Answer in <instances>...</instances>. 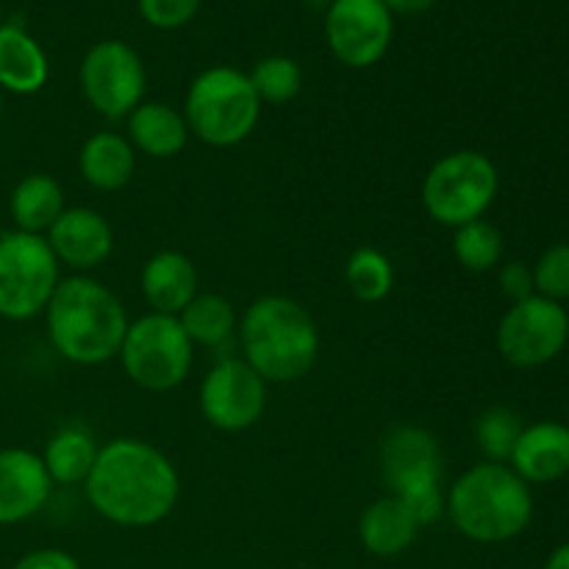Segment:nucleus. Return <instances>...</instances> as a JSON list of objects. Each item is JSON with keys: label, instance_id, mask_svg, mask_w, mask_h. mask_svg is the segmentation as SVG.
Instances as JSON below:
<instances>
[{"label": "nucleus", "instance_id": "obj_1", "mask_svg": "<svg viewBox=\"0 0 569 569\" xmlns=\"http://www.w3.org/2000/svg\"><path fill=\"white\" fill-rule=\"evenodd\" d=\"M87 500L120 528H150L172 515L181 495L176 465L144 439L120 437L100 448L87 483Z\"/></svg>", "mask_w": 569, "mask_h": 569}, {"label": "nucleus", "instance_id": "obj_2", "mask_svg": "<svg viewBox=\"0 0 569 569\" xmlns=\"http://www.w3.org/2000/svg\"><path fill=\"white\" fill-rule=\"evenodd\" d=\"M50 345L81 367L117 359L128 331L126 306L106 283L89 276L61 278L44 309Z\"/></svg>", "mask_w": 569, "mask_h": 569}, {"label": "nucleus", "instance_id": "obj_3", "mask_svg": "<svg viewBox=\"0 0 569 569\" xmlns=\"http://www.w3.org/2000/svg\"><path fill=\"white\" fill-rule=\"evenodd\" d=\"M242 359L267 383H292L309 376L320 356V331L303 303L264 295L239 320Z\"/></svg>", "mask_w": 569, "mask_h": 569}, {"label": "nucleus", "instance_id": "obj_4", "mask_svg": "<svg viewBox=\"0 0 569 569\" xmlns=\"http://www.w3.org/2000/svg\"><path fill=\"white\" fill-rule=\"evenodd\" d=\"M445 511L461 537L500 545L531 526L533 495L511 467L483 461L456 478L445 495Z\"/></svg>", "mask_w": 569, "mask_h": 569}, {"label": "nucleus", "instance_id": "obj_5", "mask_svg": "<svg viewBox=\"0 0 569 569\" xmlns=\"http://www.w3.org/2000/svg\"><path fill=\"white\" fill-rule=\"evenodd\" d=\"M183 117L189 133H194L200 142L211 148H233L259 126L261 100L248 72L217 64L189 83Z\"/></svg>", "mask_w": 569, "mask_h": 569}, {"label": "nucleus", "instance_id": "obj_6", "mask_svg": "<svg viewBox=\"0 0 569 569\" xmlns=\"http://www.w3.org/2000/svg\"><path fill=\"white\" fill-rule=\"evenodd\" d=\"M381 470L389 495L398 498L420 526H431L445 511L442 448L426 428L398 426L381 445Z\"/></svg>", "mask_w": 569, "mask_h": 569}, {"label": "nucleus", "instance_id": "obj_7", "mask_svg": "<svg viewBox=\"0 0 569 569\" xmlns=\"http://www.w3.org/2000/svg\"><path fill=\"white\" fill-rule=\"evenodd\" d=\"M500 176L489 156L478 150H453L433 161L422 178V206L445 228H461L483 220L498 198Z\"/></svg>", "mask_w": 569, "mask_h": 569}, {"label": "nucleus", "instance_id": "obj_8", "mask_svg": "<svg viewBox=\"0 0 569 569\" xmlns=\"http://www.w3.org/2000/svg\"><path fill=\"white\" fill-rule=\"evenodd\" d=\"M117 359L126 376L148 392H170L187 381L192 370L194 345L172 315H150L128 322L126 339Z\"/></svg>", "mask_w": 569, "mask_h": 569}, {"label": "nucleus", "instance_id": "obj_9", "mask_svg": "<svg viewBox=\"0 0 569 569\" xmlns=\"http://www.w3.org/2000/svg\"><path fill=\"white\" fill-rule=\"evenodd\" d=\"M61 281V264L39 233H0V317L11 322L33 320L44 315L56 287Z\"/></svg>", "mask_w": 569, "mask_h": 569}, {"label": "nucleus", "instance_id": "obj_10", "mask_svg": "<svg viewBox=\"0 0 569 569\" xmlns=\"http://www.w3.org/2000/svg\"><path fill=\"white\" fill-rule=\"evenodd\" d=\"M81 92L106 120H126L144 100L148 70L137 50L120 39L92 44L81 61Z\"/></svg>", "mask_w": 569, "mask_h": 569}, {"label": "nucleus", "instance_id": "obj_11", "mask_svg": "<svg viewBox=\"0 0 569 569\" xmlns=\"http://www.w3.org/2000/svg\"><path fill=\"white\" fill-rule=\"evenodd\" d=\"M569 339V315L556 300L531 295L511 303L498 326V350L509 365L531 370L553 361Z\"/></svg>", "mask_w": 569, "mask_h": 569}, {"label": "nucleus", "instance_id": "obj_12", "mask_svg": "<svg viewBox=\"0 0 569 569\" xmlns=\"http://www.w3.org/2000/svg\"><path fill=\"white\" fill-rule=\"evenodd\" d=\"M200 411L217 431L253 428L267 411V381L244 359H220L200 381Z\"/></svg>", "mask_w": 569, "mask_h": 569}, {"label": "nucleus", "instance_id": "obj_13", "mask_svg": "<svg viewBox=\"0 0 569 569\" xmlns=\"http://www.w3.org/2000/svg\"><path fill=\"white\" fill-rule=\"evenodd\" d=\"M395 17L383 0H333L326 14V39L345 67L365 70L387 56Z\"/></svg>", "mask_w": 569, "mask_h": 569}, {"label": "nucleus", "instance_id": "obj_14", "mask_svg": "<svg viewBox=\"0 0 569 569\" xmlns=\"http://www.w3.org/2000/svg\"><path fill=\"white\" fill-rule=\"evenodd\" d=\"M44 239L59 264L70 267L78 276H87L94 267L106 264L114 250V231H111L109 220L89 206L61 211Z\"/></svg>", "mask_w": 569, "mask_h": 569}, {"label": "nucleus", "instance_id": "obj_15", "mask_svg": "<svg viewBox=\"0 0 569 569\" xmlns=\"http://www.w3.org/2000/svg\"><path fill=\"white\" fill-rule=\"evenodd\" d=\"M53 492L42 456L26 448L0 450V526H17L44 509Z\"/></svg>", "mask_w": 569, "mask_h": 569}, {"label": "nucleus", "instance_id": "obj_16", "mask_svg": "<svg viewBox=\"0 0 569 569\" xmlns=\"http://www.w3.org/2000/svg\"><path fill=\"white\" fill-rule=\"evenodd\" d=\"M526 483H553L569 472V428L561 422H537L522 428L509 459Z\"/></svg>", "mask_w": 569, "mask_h": 569}, {"label": "nucleus", "instance_id": "obj_17", "mask_svg": "<svg viewBox=\"0 0 569 569\" xmlns=\"http://www.w3.org/2000/svg\"><path fill=\"white\" fill-rule=\"evenodd\" d=\"M139 287L150 311L178 317L198 295V270L181 250H159L144 261Z\"/></svg>", "mask_w": 569, "mask_h": 569}, {"label": "nucleus", "instance_id": "obj_18", "mask_svg": "<svg viewBox=\"0 0 569 569\" xmlns=\"http://www.w3.org/2000/svg\"><path fill=\"white\" fill-rule=\"evenodd\" d=\"M128 120V142L137 153L150 159H172L189 142V126L183 111L172 109L164 100H142Z\"/></svg>", "mask_w": 569, "mask_h": 569}, {"label": "nucleus", "instance_id": "obj_19", "mask_svg": "<svg viewBox=\"0 0 569 569\" xmlns=\"http://www.w3.org/2000/svg\"><path fill=\"white\" fill-rule=\"evenodd\" d=\"M78 170L83 181L98 192H120L131 183L137 170V150L122 133L98 131L81 144Z\"/></svg>", "mask_w": 569, "mask_h": 569}, {"label": "nucleus", "instance_id": "obj_20", "mask_svg": "<svg viewBox=\"0 0 569 569\" xmlns=\"http://www.w3.org/2000/svg\"><path fill=\"white\" fill-rule=\"evenodd\" d=\"M50 64L42 44L20 26H0V92L37 94L48 83Z\"/></svg>", "mask_w": 569, "mask_h": 569}, {"label": "nucleus", "instance_id": "obj_21", "mask_svg": "<svg viewBox=\"0 0 569 569\" xmlns=\"http://www.w3.org/2000/svg\"><path fill=\"white\" fill-rule=\"evenodd\" d=\"M420 528L417 517L398 498L387 495L365 509L359 520V539L367 553L395 559L415 545Z\"/></svg>", "mask_w": 569, "mask_h": 569}, {"label": "nucleus", "instance_id": "obj_22", "mask_svg": "<svg viewBox=\"0 0 569 569\" xmlns=\"http://www.w3.org/2000/svg\"><path fill=\"white\" fill-rule=\"evenodd\" d=\"M64 209V189L48 172H31V176L22 178L9 200V211L17 231L39 233V237L50 231V226L59 220Z\"/></svg>", "mask_w": 569, "mask_h": 569}, {"label": "nucleus", "instance_id": "obj_23", "mask_svg": "<svg viewBox=\"0 0 569 569\" xmlns=\"http://www.w3.org/2000/svg\"><path fill=\"white\" fill-rule=\"evenodd\" d=\"M98 453L100 448L92 431L81 426H64L48 439L42 461L48 467L50 481L59 487H78V483H87Z\"/></svg>", "mask_w": 569, "mask_h": 569}, {"label": "nucleus", "instance_id": "obj_24", "mask_svg": "<svg viewBox=\"0 0 569 569\" xmlns=\"http://www.w3.org/2000/svg\"><path fill=\"white\" fill-rule=\"evenodd\" d=\"M183 331L200 348H220L237 331V309L228 298L214 292H198L192 303L178 315Z\"/></svg>", "mask_w": 569, "mask_h": 569}, {"label": "nucleus", "instance_id": "obj_25", "mask_svg": "<svg viewBox=\"0 0 569 569\" xmlns=\"http://www.w3.org/2000/svg\"><path fill=\"white\" fill-rule=\"evenodd\" d=\"M345 281L361 303H381L395 287V267L381 250L359 248L345 264Z\"/></svg>", "mask_w": 569, "mask_h": 569}, {"label": "nucleus", "instance_id": "obj_26", "mask_svg": "<svg viewBox=\"0 0 569 569\" xmlns=\"http://www.w3.org/2000/svg\"><path fill=\"white\" fill-rule=\"evenodd\" d=\"M503 233L489 220H472L456 228L453 256L465 270L489 272L503 261Z\"/></svg>", "mask_w": 569, "mask_h": 569}, {"label": "nucleus", "instance_id": "obj_27", "mask_svg": "<svg viewBox=\"0 0 569 569\" xmlns=\"http://www.w3.org/2000/svg\"><path fill=\"white\" fill-rule=\"evenodd\" d=\"M248 78L261 103L283 106L298 98L300 89H303V70L289 56H267V59L256 61Z\"/></svg>", "mask_w": 569, "mask_h": 569}, {"label": "nucleus", "instance_id": "obj_28", "mask_svg": "<svg viewBox=\"0 0 569 569\" xmlns=\"http://www.w3.org/2000/svg\"><path fill=\"white\" fill-rule=\"evenodd\" d=\"M522 420L517 411L506 409V406H495L487 409L476 422V442L487 461L495 465H506L515 453V445L522 433Z\"/></svg>", "mask_w": 569, "mask_h": 569}, {"label": "nucleus", "instance_id": "obj_29", "mask_svg": "<svg viewBox=\"0 0 569 569\" xmlns=\"http://www.w3.org/2000/svg\"><path fill=\"white\" fill-rule=\"evenodd\" d=\"M533 287L542 298L569 300V242H559L539 256L533 267Z\"/></svg>", "mask_w": 569, "mask_h": 569}, {"label": "nucleus", "instance_id": "obj_30", "mask_svg": "<svg viewBox=\"0 0 569 569\" xmlns=\"http://www.w3.org/2000/svg\"><path fill=\"white\" fill-rule=\"evenodd\" d=\"M139 14L148 26L159 28V31H172L181 28L198 14L200 0H137Z\"/></svg>", "mask_w": 569, "mask_h": 569}, {"label": "nucleus", "instance_id": "obj_31", "mask_svg": "<svg viewBox=\"0 0 569 569\" xmlns=\"http://www.w3.org/2000/svg\"><path fill=\"white\" fill-rule=\"evenodd\" d=\"M498 283L500 292H503L511 303H520V300L537 295V287H533V270L522 264V261H509V264L500 267Z\"/></svg>", "mask_w": 569, "mask_h": 569}, {"label": "nucleus", "instance_id": "obj_32", "mask_svg": "<svg viewBox=\"0 0 569 569\" xmlns=\"http://www.w3.org/2000/svg\"><path fill=\"white\" fill-rule=\"evenodd\" d=\"M11 569H83L81 561L76 559L72 553L59 548H42V550H31L22 559H17V565Z\"/></svg>", "mask_w": 569, "mask_h": 569}, {"label": "nucleus", "instance_id": "obj_33", "mask_svg": "<svg viewBox=\"0 0 569 569\" xmlns=\"http://www.w3.org/2000/svg\"><path fill=\"white\" fill-rule=\"evenodd\" d=\"M437 0H383L389 11L395 14H426Z\"/></svg>", "mask_w": 569, "mask_h": 569}, {"label": "nucleus", "instance_id": "obj_34", "mask_svg": "<svg viewBox=\"0 0 569 569\" xmlns=\"http://www.w3.org/2000/svg\"><path fill=\"white\" fill-rule=\"evenodd\" d=\"M545 569H569V542H565L561 548H556L553 553H550V559L545 561Z\"/></svg>", "mask_w": 569, "mask_h": 569}, {"label": "nucleus", "instance_id": "obj_35", "mask_svg": "<svg viewBox=\"0 0 569 569\" xmlns=\"http://www.w3.org/2000/svg\"><path fill=\"white\" fill-rule=\"evenodd\" d=\"M3 106H6L3 103V92H0V117H3Z\"/></svg>", "mask_w": 569, "mask_h": 569}, {"label": "nucleus", "instance_id": "obj_36", "mask_svg": "<svg viewBox=\"0 0 569 569\" xmlns=\"http://www.w3.org/2000/svg\"><path fill=\"white\" fill-rule=\"evenodd\" d=\"M0 26H3V22H0Z\"/></svg>", "mask_w": 569, "mask_h": 569}, {"label": "nucleus", "instance_id": "obj_37", "mask_svg": "<svg viewBox=\"0 0 569 569\" xmlns=\"http://www.w3.org/2000/svg\"><path fill=\"white\" fill-rule=\"evenodd\" d=\"M0 233H3V231H0Z\"/></svg>", "mask_w": 569, "mask_h": 569}]
</instances>
